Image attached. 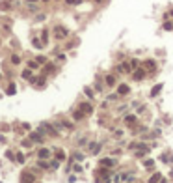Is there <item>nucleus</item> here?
<instances>
[{
  "label": "nucleus",
  "mask_w": 173,
  "mask_h": 183,
  "mask_svg": "<svg viewBox=\"0 0 173 183\" xmlns=\"http://www.w3.org/2000/svg\"><path fill=\"white\" fill-rule=\"evenodd\" d=\"M69 34H71L69 28H65L63 24H56V26L52 28V35H54L56 41H63V39H67Z\"/></svg>",
  "instance_id": "1"
},
{
  "label": "nucleus",
  "mask_w": 173,
  "mask_h": 183,
  "mask_svg": "<svg viewBox=\"0 0 173 183\" xmlns=\"http://www.w3.org/2000/svg\"><path fill=\"white\" fill-rule=\"evenodd\" d=\"M37 129L41 131L43 135H50V136H58L60 131L54 127V123H50V121H41V123L37 125Z\"/></svg>",
  "instance_id": "2"
},
{
  "label": "nucleus",
  "mask_w": 173,
  "mask_h": 183,
  "mask_svg": "<svg viewBox=\"0 0 173 183\" xmlns=\"http://www.w3.org/2000/svg\"><path fill=\"white\" fill-rule=\"evenodd\" d=\"M28 136L32 138V142H34V144L41 146L43 142H45V136H47V135H43V133H41L39 129H35V131H30V133H28Z\"/></svg>",
  "instance_id": "3"
},
{
  "label": "nucleus",
  "mask_w": 173,
  "mask_h": 183,
  "mask_svg": "<svg viewBox=\"0 0 173 183\" xmlns=\"http://www.w3.org/2000/svg\"><path fill=\"white\" fill-rule=\"evenodd\" d=\"M37 181V176L30 170H23L21 172V183H35Z\"/></svg>",
  "instance_id": "4"
},
{
  "label": "nucleus",
  "mask_w": 173,
  "mask_h": 183,
  "mask_svg": "<svg viewBox=\"0 0 173 183\" xmlns=\"http://www.w3.org/2000/svg\"><path fill=\"white\" fill-rule=\"evenodd\" d=\"M37 159H45V161L52 159V150H50V148H45V146H41V148L37 150Z\"/></svg>",
  "instance_id": "5"
},
{
  "label": "nucleus",
  "mask_w": 173,
  "mask_h": 183,
  "mask_svg": "<svg viewBox=\"0 0 173 183\" xmlns=\"http://www.w3.org/2000/svg\"><path fill=\"white\" fill-rule=\"evenodd\" d=\"M147 75V69L143 67V65H140V67H136L134 71H132V79L134 80H143Z\"/></svg>",
  "instance_id": "6"
},
{
  "label": "nucleus",
  "mask_w": 173,
  "mask_h": 183,
  "mask_svg": "<svg viewBox=\"0 0 173 183\" xmlns=\"http://www.w3.org/2000/svg\"><path fill=\"white\" fill-rule=\"evenodd\" d=\"M132 65L130 62H123V64H117L115 65V73H132Z\"/></svg>",
  "instance_id": "7"
},
{
  "label": "nucleus",
  "mask_w": 173,
  "mask_h": 183,
  "mask_svg": "<svg viewBox=\"0 0 173 183\" xmlns=\"http://www.w3.org/2000/svg\"><path fill=\"white\" fill-rule=\"evenodd\" d=\"M99 165H101V166H106V168H114V166L117 165V161L112 159V157H103V159L99 161Z\"/></svg>",
  "instance_id": "8"
},
{
  "label": "nucleus",
  "mask_w": 173,
  "mask_h": 183,
  "mask_svg": "<svg viewBox=\"0 0 173 183\" xmlns=\"http://www.w3.org/2000/svg\"><path fill=\"white\" fill-rule=\"evenodd\" d=\"M56 69H58V67H56V64L54 62H47V64H45L43 65V75H52V73H56Z\"/></svg>",
  "instance_id": "9"
},
{
  "label": "nucleus",
  "mask_w": 173,
  "mask_h": 183,
  "mask_svg": "<svg viewBox=\"0 0 173 183\" xmlns=\"http://www.w3.org/2000/svg\"><path fill=\"white\" fill-rule=\"evenodd\" d=\"M15 6L13 0H0V11H11Z\"/></svg>",
  "instance_id": "10"
},
{
  "label": "nucleus",
  "mask_w": 173,
  "mask_h": 183,
  "mask_svg": "<svg viewBox=\"0 0 173 183\" xmlns=\"http://www.w3.org/2000/svg\"><path fill=\"white\" fill-rule=\"evenodd\" d=\"M101 148H103V146H101L99 142H89V144H88V151H89L91 155H97L99 151H101Z\"/></svg>",
  "instance_id": "11"
},
{
  "label": "nucleus",
  "mask_w": 173,
  "mask_h": 183,
  "mask_svg": "<svg viewBox=\"0 0 173 183\" xmlns=\"http://www.w3.org/2000/svg\"><path fill=\"white\" fill-rule=\"evenodd\" d=\"M32 47H34V49H37V50H41V49H45V47H47V45L43 43V39H41V38L34 35V38H32Z\"/></svg>",
  "instance_id": "12"
},
{
  "label": "nucleus",
  "mask_w": 173,
  "mask_h": 183,
  "mask_svg": "<svg viewBox=\"0 0 173 183\" xmlns=\"http://www.w3.org/2000/svg\"><path fill=\"white\" fill-rule=\"evenodd\" d=\"M141 65H143V67L147 69V73H155V71H156V64H155V60H145V62L143 64H141Z\"/></svg>",
  "instance_id": "13"
},
{
  "label": "nucleus",
  "mask_w": 173,
  "mask_h": 183,
  "mask_svg": "<svg viewBox=\"0 0 173 183\" xmlns=\"http://www.w3.org/2000/svg\"><path fill=\"white\" fill-rule=\"evenodd\" d=\"M71 116H73V121H82L86 118V112L82 109H76V110H73V114H71Z\"/></svg>",
  "instance_id": "14"
},
{
  "label": "nucleus",
  "mask_w": 173,
  "mask_h": 183,
  "mask_svg": "<svg viewBox=\"0 0 173 183\" xmlns=\"http://www.w3.org/2000/svg\"><path fill=\"white\" fill-rule=\"evenodd\" d=\"M78 109H82V110H84V112L88 114V116H89V114H93V105H91V103H88V101H82V103L78 105Z\"/></svg>",
  "instance_id": "15"
},
{
  "label": "nucleus",
  "mask_w": 173,
  "mask_h": 183,
  "mask_svg": "<svg viewBox=\"0 0 173 183\" xmlns=\"http://www.w3.org/2000/svg\"><path fill=\"white\" fill-rule=\"evenodd\" d=\"M136 121H138V114H127L123 118V123L125 125H134Z\"/></svg>",
  "instance_id": "16"
},
{
  "label": "nucleus",
  "mask_w": 173,
  "mask_h": 183,
  "mask_svg": "<svg viewBox=\"0 0 173 183\" xmlns=\"http://www.w3.org/2000/svg\"><path fill=\"white\" fill-rule=\"evenodd\" d=\"M6 95H15L17 94V84L13 82V80H9L8 82V86H6V92H4Z\"/></svg>",
  "instance_id": "17"
},
{
  "label": "nucleus",
  "mask_w": 173,
  "mask_h": 183,
  "mask_svg": "<svg viewBox=\"0 0 173 183\" xmlns=\"http://www.w3.org/2000/svg\"><path fill=\"white\" fill-rule=\"evenodd\" d=\"M21 62H23L21 54H17V52H11V54H9V64H11V65H21Z\"/></svg>",
  "instance_id": "18"
},
{
  "label": "nucleus",
  "mask_w": 173,
  "mask_h": 183,
  "mask_svg": "<svg viewBox=\"0 0 173 183\" xmlns=\"http://www.w3.org/2000/svg\"><path fill=\"white\" fill-rule=\"evenodd\" d=\"M34 77V69H30V67H24L23 71H21V79H24V80H30Z\"/></svg>",
  "instance_id": "19"
},
{
  "label": "nucleus",
  "mask_w": 173,
  "mask_h": 183,
  "mask_svg": "<svg viewBox=\"0 0 173 183\" xmlns=\"http://www.w3.org/2000/svg\"><path fill=\"white\" fill-rule=\"evenodd\" d=\"M26 67H30V69H34V71H35V69H39V67H41V64H39L37 60L34 58V60H28V62H26Z\"/></svg>",
  "instance_id": "20"
},
{
  "label": "nucleus",
  "mask_w": 173,
  "mask_h": 183,
  "mask_svg": "<svg viewBox=\"0 0 173 183\" xmlns=\"http://www.w3.org/2000/svg\"><path fill=\"white\" fill-rule=\"evenodd\" d=\"M129 92H130L129 84H119V86H117V94H119V95H127Z\"/></svg>",
  "instance_id": "21"
},
{
  "label": "nucleus",
  "mask_w": 173,
  "mask_h": 183,
  "mask_svg": "<svg viewBox=\"0 0 173 183\" xmlns=\"http://www.w3.org/2000/svg\"><path fill=\"white\" fill-rule=\"evenodd\" d=\"M15 162H19V165H24V162H26V157H24L23 151H17V153H15Z\"/></svg>",
  "instance_id": "22"
},
{
  "label": "nucleus",
  "mask_w": 173,
  "mask_h": 183,
  "mask_svg": "<svg viewBox=\"0 0 173 183\" xmlns=\"http://www.w3.org/2000/svg\"><path fill=\"white\" fill-rule=\"evenodd\" d=\"M54 157H56L58 161H65V159H67V153H65L63 150H56V151H54Z\"/></svg>",
  "instance_id": "23"
},
{
  "label": "nucleus",
  "mask_w": 173,
  "mask_h": 183,
  "mask_svg": "<svg viewBox=\"0 0 173 183\" xmlns=\"http://www.w3.org/2000/svg\"><path fill=\"white\" fill-rule=\"evenodd\" d=\"M39 38L43 39V43H45V45H49V38H50L49 28H43V30H41V35H39Z\"/></svg>",
  "instance_id": "24"
},
{
  "label": "nucleus",
  "mask_w": 173,
  "mask_h": 183,
  "mask_svg": "<svg viewBox=\"0 0 173 183\" xmlns=\"http://www.w3.org/2000/svg\"><path fill=\"white\" fill-rule=\"evenodd\" d=\"M26 9L30 13H37L39 11V6H37V4H32V2H26Z\"/></svg>",
  "instance_id": "25"
},
{
  "label": "nucleus",
  "mask_w": 173,
  "mask_h": 183,
  "mask_svg": "<svg viewBox=\"0 0 173 183\" xmlns=\"http://www.w3.org/2000/svg\"><path fill=\"white\" fill-rule=\"evenodd\" d=\"M49 161H50V170H58L60 168V162L62 161H58L56 157H52V159H49Z\"/></svg>",
  "instance_id": "26"
},
{
  "label": "nucleus",
  "mask_w": 173,
  "mask_h": 183,
  "mask_svg": "<svg viewBox=\"0 0 173 183\" xmlns=\"http://www.w3.org/2000/svg\"><path fill=\"white\" fill-rule=\"evenodd\" d=\"M21 146H23V148H26V150H30V148H32V146H34V142H32V138H30V136H28V138L21 140Z\"/></svg>",
  "instance_id": "27"
},
{
  "label": "nucleus",
  "mask_w": 173,
  "mask_h": 183,
  "mask_svg": "<svg viewBox=\"0 0 173 183\" xmlns=\"http://www.w3.org/2000/svg\"><path fill=\"white\" fill-rule=\"evenodd\" d=\"M104 84L106 86H114L115 84V77H114V75H106V77H104Z\"/></svg>",
  "instance_id": "28"
},
{
  "label": "nucleus",
  "mask_w": 173,
  "mask_h": 183,
  "mask_svg": "<svg viewBox=\"0 0 173 183\" xmlns=\"http://www.w3.org/2000/svg\"><path fill=\"white\" fill-rule=\"evenodd\" d=\"M160 179H162V174H160V172H155V174L149 177V183H158Z\"/></svg>",
  "instance_id": "29"
},
{
  "label": "nucleus",
  "mask_w": 173,
  "mask_h": 183,
  "mask_svg": "<svg viewBox=\"0 0 173 183\" xmlns=\"http://www.w3.org/2000/svg\"><path fill=\"white\" fill-rule=\"evenodd\" d=\"M162 88H164V84H156L155 88L151 90V97H155V95H158L160 92H162Z\"/></svg>",
  "instance_id": "30"
},
{
  "label": "nucleus",
  "mask_w": 173,
  "mask_h": 183,
  "mask_svg": "<svg viewBox=\"0 0 173 183\" xmlns=\"http://www.w3.org/2000/svg\"><path fill=\"white\" fill-rule=\"evenodd\" d=\"M35 60H37V62H39V64H41V65H45V64H47V62H49V58H47V56H45V54H37V56H35Z\"/></svg>",
  "instance_id": "31"
},
{
  "label": "nucleus",
  "mask_w": 173,
  "mask_h": 183,
  "mask_svg": "<svg viewBox=\"0 0 173 183\" xmlns=\"http://www.w3.org/2000/svg\"><path fill=\"white\" fill-rule=\"evenodd\" d=\"M162 28H164L166 32H171V30H173V23L171 21H166L164 24H162Z\"/></svg>",
  "instance_id": "32"
},
{
  "label": "nucleus",
  "mask_w": 173,
  "mask_h": 183,
  "mask_svg": "<svg viewBox=\"0 0 173 183\" xmlns=\"http://www.w3.org/2000/svg\"><path fill=\"white\" fill-rule=\"evenodd\" d=\"M82 2H84V0H65V4H67V6H80Z\"/></svg>",
  "instance_id": "33"
},
{
  "label": "nucleus",
  "mask_w": 173,
  "mask_h": 183,
  "mask_svg": "<svg viewBox=\"0 0 173 183\" xmlns=\"http://www.w3.org/2000/svg\"><path fill=\"white\" fill-rule=\"evenodd\" d=\"M73 159H75V161H78V162H80V161H84V153H80V151H75V153H73Z\"/></svg>",
  "instance_id": "34"
},
{
  "label": "nucleus",
  "mask_w": 173,
  "mask_h": 183,
  "mask_svg": "<svg viewBox=\"0 0 173 183\" xmlns=\"http://www.w3.org/2000/svg\"><path fill=\"white\" fill-rule=\"evenodd\" d=\"M62 123H63V127H65V129H67V131H73V123H71V121H67V120H62Z\"/></svg>",
  "instance_id": "35"
},
{
  "label": "nucleus",
  "mask_w": 173,
  "mask_h": 183,
  "mask_svg": "<svg viewBox=\"0 0 173 183\" xmlns=\"http://www.w3.org/2000/svg\"><path fill=\"white\" fill-rule=\"evenodd\" d=\"M4 155H6V159H9V161H15V153H13L11 150H6V153H4Z\"/></svg>",
  "instance_id": "36"
},
{
  "label": "nucleus",
  "mask_w": 173,
  "mask_h": 183,
  "mask_svg": "<svg viewBox=\"0 0 173 183\" xmlns=\"http://www.w3.org/2000/svg\"><path fill=\"white\" fill-rule=\"evenodd\" d=\"M84 94L88 95L89 99H93V97H95V94H93V90H91V88H84Z\"/></svg>",
  "instance_id": "37"
},
{
  "label": "nucleus",
  "mask_w": 173,
  "mask_h": 183,
  "mask_svg": "<svg viewBox=\"0 0 173 183\" xmlns=\"http://www.w3.org/2000/svg\"><path fill=\"white\" fill-rule=\"evenodd\" d=\"M143 166H145V168H153V166H155V161H153V159H145Z\"/></svg>",
  "instance_id": "38"
},
{
  "label": "nucleus",
  "mask_w": 173,
  "mask_h": 183,
  "mask_svg": "<svg viewBox=\"0 0 173 183\" xmlns=\"http://www.w3.org/2000/svg\"><path fill=\"white\" fill-rule=\"evenodd\" d=\"M56 60H58V62H65L67 56H65V52H60V54H56Z\"/></svg>",
  "instance_id": "39"
},
{
  "label": "nucleus",
  "mask_w": 173,
  "mask_h": 183,
  "mask_svg": "<svg viewBox=\"0 0 173 183\" xmlns=\"http://www.w3.org/2000/svg\"><path fill=\"white\" fill-rule=\"evenodd\" d=\"M130 65H132V69H136V67H140V62H138V60H136V58H130Z\"/></svg>",
  "instance_id": "40"
},
{
  "label": "nucleus",
  "mask_w": 173,
  "mask_h": 183,
  "mask_svg": "<svg viewBox=\"0 0 173 183\" xmlns=\"http://www.w3.org/2000/svg\"><path fill=\"white\" fill-rule=\"evenodd\" d=\"M45 19H47V15H45V13H37V15H35V21H45Z\"/></svg>",
  "instance_id": "41"
},
{
  "label": "nucleus",
  "mask_w": 173,
  "mask_h": 183,
  "mask_svg": "<svg viewBox=\"0 0 173 183\" xmlns=\"http://www.w3.org/2000/svg\"><path fill=\"white\" fill-rule=\"evenodd\" d=\"M114 136H117V138H119V136H123V129H119V127H117V129H114Z\"/></svg>",
  "instance_id": "42"
},
{
  "label": "nucleus",
  "mask_w": 173,
  "mask_h": 183,
  "mask_svg": "<svg viewBox=\"0 0 173 183\" xmlns=\"http://www.w3.org/2000/svg\"><path fill=\"white\" fill-rule=\"evenodd\" d=\"M119 97V94H112V95H108V101H115Z\"/></svg>",
  "instance_id": "43"
},
{
  "label": "nucleus",
  "mask_w": 173,
  "mask_h": 183,
  "mask_svg": "<svg viewBox=\"0 0 173 183\" xmlns=\"http://www.w3.org/2000/svg\"><path fill=\"white\" fill-rule=\"evenodd\" d=\"M73 170H75V172H78V174H80V172H82V166H80V165H73Z\"/></svg>",
  "instance_id": "44"
},
{
  "label": "nucleus",
  "mask_w": 173,
  "mask_h": 183,
  "mask_svg": "<svg viewBox=\"0 0 173 183\" xmlns=\"http://www.w3.org/2000/svg\"><path fill=\"white\" fill-rule=\"evenodd\" d=\"M67 181H69V183H75V181H76V176H69Z\"/></svg>",
  "instance_id": "45"
},
{
  "label": "nucleus",
  "mask_w": 173,
  "mask_h": 183,
  "mask_svg": "<svg viewBox=\"0 0 173 183\" xmlns=\"http://www.w3.org/2000/svg\"><path fill=\"white\" fill-rule=\"evenodd\" d=\"M24 2H32V4H37V2H41V0H24Z\"/></svg>",
  "instance_id": "46"
},
{
  "label": "nucleus",
  "mask_w": 173,
  "mask_h": 183,
  "mask_svg": "<svg viewBox=\"0 0 173 183\" xmlns=\"http://www.w3.org/2000/svg\"><path fill=\"white\" fill-rule=\"evenodd\" d=\"M41 2H45V4H49V2H52V0H41Z\"/></svg>",
  "instance_id": "47"
},
{
  "label": "nucleus",
  "mask_w": 173,
  "mask_h": 183,
  "mask_svg": "<svg viewBox=\"0 0 173 183\" xmlns=\"http://www.w3.org/2000/svg\"><path fill=\"white\" fill-rule=\"evenodd\" d=\"M160 183H167V181H166V179H164V177H162V179H160Z\"/></svg>",
  "instance_id": "48"
},
{
  "label": "nucleus",
  "mask_w": 173,
  "mask_h": 183,
  "mask_svg": "<svg viewBox=\"0 0 173 183\" xmlns=\"http://www.w3.org/2000/svg\"><path fill=\"white\" fill-rule=\"evenodd\" d=\"M2 77H4V75H2V73H0V80H2Z\"/></svg>",
  "instance_id": "49"
},
{
  "label": "nucleus",
  "mask_w": 173,
  "mask_h": 183,
  "mask_svg": "<svg viewBox=\"0 0 173 183\" xmlns=\"http://www.w3.org/2000/svg\"><path fill=\"white\" fill-rule=\"evenodd\" d=\"M95 2H103V0H95Z\"/></svg>",
  "instance_id": "50"
},
{
  "label": "nucleus",
  "mask_w": 173,
  "mask_h": 183,
  "mask_svg": "<svg viewBox=\"0 0 173 183\" xmlns=\"http://www.w3.org/2000/svg\"><path fill=\"white\" fill-rule=\"evenodd\" d=\"M0 97H2V95H0Z\"/></svg>",
  "instance_id": "51"
}]
</instances>
